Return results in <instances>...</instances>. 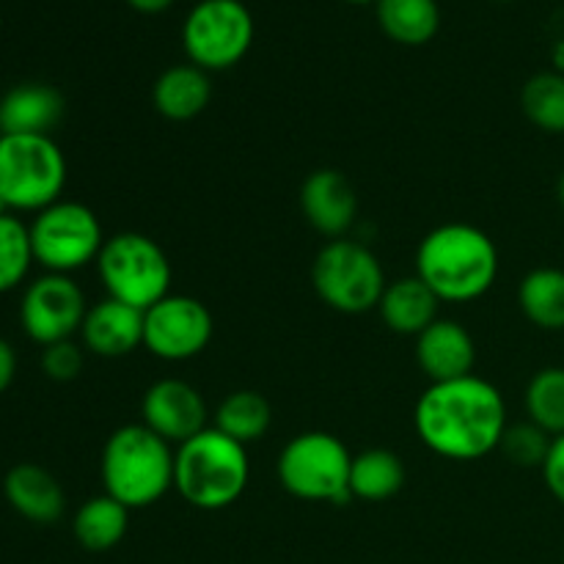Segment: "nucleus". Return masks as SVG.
<instances>
[{"label": "nucleus", "mask_w": 564, "mask_h": 564, "mask_svg": "<svg viewBox=\"0 0 564 564\" xmlns=\"http://www.w3.org/2000/svg\"><path fill=\"white\" fill-rule=\"evenodd\" d=\"M419 438L435 455L449 460H479L499 449L507 430V405L488 380L468 375L446 383H430L413 411Z\"/></svg>", "instance_id": "obj_1"}, {"label": "nucleus", "mask_w": 564, "mask_h": 564, "mask_svg": "<svg viewBox=\"0 0 564 564\" xmlns=\"http://www.w3.org/2000/svg\"><path fill=\"white\" fill-rule=\"evenodd\" d=\"M416 275L441 303L477 301L499 275V251L477 226L444 224L419 246Z\"/></svg>", "instance_id": "obj_2"}, {"label": "nucleus", "mask_w": 564, "mask_h": 564, "mask_svg": "<svg viewBox=\"0 0 564 564\" xmlns=\"http://www.w3.org/2000/svg\"><path fill=\"white\" fill-rule=\"evenodd\" d=\"M174 446L147 424H124L108 438L102 449L105 494L127 510L152 507L174 488Z\"/></svg>", "instance_id": "obj_3"}, {"label": "nucleus", "mask_w": 564, "mask_h": 564, "mask_svg": "<svg viewBox=\"0 0 564 564\" xmlns=\"http://www.w3.org/2000/svg\"><path fill=\"white\" fill-rule=\"evenodd\" d=\"M251 463L246 446L207 427L182 446L174 457V488L196 510H226L248 488Z\"/></svg>", "instance_id": "obj_4"}, {"label": "nucleus", "mask_w": 564, "mask_h": 564, "mask_svg": "<svg viewBox=\"0 0 564 564\" xmlns=\"http://www.w3.org/2000/svg\"><path fill=\"white\" fill-rule=\"evenodd\" d=\"M66 158L50 135H0V202L9 213H42L61 202Z\"/></svg>", "instance_id": "obj_5"}, {"label": "nucleus", "mask_w": 564, "mask_h": 564, "mask_svg": "<svg viewBox=\"0 0 564 564\" xmlns=\"http://www.w3.org/2000/svg\"><path fill=\"white\" fill-rule=\"evenodd\" d=\"M97 273L108 297L141 312L171 295V262L163 248L141 231H121L105 240Z\"/></svg>", "instance_id": "obj_6"}, {"label": "nucleus", "mask_w": 564, "mask_h": 564, "mask_svg": "<svg viewBox=\"0 0 564 564\" xmlns=\"http://www.w3.org/2000/svg\"><path fill=\"white\" fill-rule=\"evenodd\" d=\"M352 455L341 438L312 430L301 433L281 449L279 479L292 496L303 501H330L336 507L350 505Z\"/></svg>", "instance_id": "obj_7"}, {"label": "nucleus", "mask_w": 564, "mask_h": 564, "mask_svg": "<svg viewBox=\"0 0 564 564\" xmlns=\"http://www.w3.org/2000/svg\"><path fill=\"white\" fill-rule=\"evenodd\" d=\"M312 281L323 303L341 314H367L378 308L386 290L380 259L356 240H330L312 264Z\"/></svg>", "instance_id": "obj_8"}, {"label": "nucleus", "mask_w": 564, "mask_h": 564, "mask_svg": "<svg viewBox=\"0 0 564 564\" xmlns=\"http://www.w3.org/2000/svg\"><path fill=\"white\" fill-rule=\"evenodd\" d=\"M31 229L33 259L47 273L69 275L97 262L105 246L102 224L80 202H55L47 209L36 213Z\"/></svg>", "instance_id": "obj_9"}, {"label": "nucleus", "mask_w": 564, "mask_h": 564, "mask_svg": "<svg viewBox=\"0 0 564 564\" xmlns=\"http://www.w3.org/2000/svg\"><path fill=\"white\" fill-rule=\"evenodd\" d=\"M253 42V17L240 0H202L182 25V47L204 72L240 64Z\"/></svg>", "instance_id": "obj_10"}, {"label": "nucleus", "mask_w": 564, "mask_h": 564, "mask_svg": "<svg viewBox=\"0 0 564 564\" xmlns=\"http://www.w3.org/2000/svg\"><path fill=\"white\" fill-rule=\"evenodd\" d=\"M213 314L191 295H165L143 314V347L163 361H187L213 339Z\"/></svg>", "instance_id": "obj_11"}, {"label": "nucleus", "mask_w": 564, "mask_h": 564, "mask_svg": "<svg viewBox=\"0 0 564 564\" xmlns=\"http://www.w3.org/2000/svg\"><path fill=\"white\" fill-rule=\"evenodd\" d=\"M86 312L80 286L69 275L47 273L28 284L20 303V323L36 345L47 347L80 334Z\"/></svg>", "instance_id": "obj_12"}, {"label": "nucleus", "mask_w": 564, "mask_h": 564, "mask_svg": "<svg viewBox=\"0 0 564 564\" xmlns=\"http://www.w3.org/2000/svg\"><path fill=\"white\" fill-rule=\"evenodd\" d=\"M207 402L202 391L180 378H163L147 389L141 400V424L152 433L169 441L171 446H182L207 430Z\"/></svg>", "instance_id": "obj_13"}, {"label": "nucleus", "mask_w": 564, "mask_h": 564, "mask_svg": "<svg viewBox=\"0 0 564 564\" xmlns=\"http://www.w3.org/2000/svg\"><path fill=\"white\" fill-rule=\"evenodd\" d=\"M301 209L319 235L339 240L352 229L358 196L352 182L336 169H317L301 187Z\"/></svg>", "instance_id": "obj_14"}, {"label": "nucleus", "mask_w": 564, "mask_h": 564, "mask_svg": "<svg viewBox=\"0 0 564 564\" xmlns=\"http://www.w3.org/2000/svg\"><path fill=\"white\" fill-rule=\"evenodd\" d=\"M416 361L433 383L460 380L474 375L477 347L460 323L438 317L416 336Z\"/></svg>", "instance_id": "obj_15"}, {"label": "nucleus", "mask_w": 564, "mask_h": 564, "mask_svg": "<svg viewBox=\"0 0 564 564\" xmlns=\"http://www.w3.org/2000/svg\"><path fill=\"white\" fill-rule=\"evenodd\" d=\"M143 314L147 312L127 306L116 297L94 303L83 319V345L99 358L130 356L135 347L143 345Z\"/></svg>", "instance_id": "obj_16"}, {"label": "nucleus", "mask_w": 564, "mask_h": 564, "mask_svg": "<svg viewBox=\"0 0 564 564\" xmlns=\"http://www.w3.org/2000/svg\"><path fill=\"white\" fill-rule=\"evenodd\" d=\"M64 116V97L47 83H22L0 97V135H50Z\"/></svg>", "instance_id": "obj_17"}, {"label": "nucleus", "mask_w": 564, "mask_h": 564, "mask_svg": "<svg viewBox=\"0 0 564 564\" xmlns=\"http://www.w3.org/2000/svg\"><path fill=\"white\" fill-rule=\"evenodd\" d=\"M11 510L31 523H55L66 510V494L58 479L36 463H20L3 479Z\"/></svg>", "instance_id": "obj_18"}, {"label": "nucleus", "mask_w": 564, "mask_h": 564, "mask_svg": "<svg viewBox=\"0 0 564 564\" xmlns=\"http://www.w3.org/2000/svg\"><path fill=\"white\" fill-rule=\"evenodd\" d=\"M438 295L419 275H405L386 284L378 303L386 328L402 336H419L438 319Z\"/></svg>", "instance_id": "obj_19"}, {"label": "nucleus", "mask_w": 564, "mask_h": 564, "mask_svg": "<svg viewBox=\"0 0 564 564\" xmlns=\"http://www.w3.org/2000/svg\"><path fill=\"white\" fill-rule=\"evenodd\" d=\"M213 99L209 75L196 64L169 66L152 86V102L160 116L171 121H191Z\"/></svg>", "instance_id": "obj_20"}, {"label": "nucleus", "mask_w": 564, "mask_h": 564, "mask_svg": "<svg viewBox=\"0 0 564 564\" xmlns=\"http://www.w3.org/2000/svg\"><path fill=\"white\" fill-rule=\"evenodd\" d=\"M127 529H130V510L108 494L88 499L72 521L75 540L80 543V549L91 551V554H105V551L116 549L124 540Z\"/></svg>", "instance_id": "obj_21"}, {"label": "nucleus", "mask_w": 564, "mask_h": 564, "mask_svg": "<svg viewBox=\"0 0 564 564\" xmlns=\"http://www.w3.org/2000/svg\"><path fill=\"white\" fill-rule=\"evenodd\" d=\"M378 22L389 39L419 47L438 33V0H378Z\"/></svg>", "instance_id": "obj_22"}, {"label": "nucleus", "mask_w": 564, "mask_h": 564, "mask_svg": "<svg viewBox=\"0 0 564 564\" xmlns=\"http://www.w3.org/2000/svg\"><path fill=\"white\" fill-rule=\"evenodd\" d=\"M518 306L538 328L564 330V270L538 268L523 275Z\"/></svg>", "instance_id": "obj_23"}, {"label": "nucleus", "mask_w": 564, "mask_h": 564, "mask_svg": "<svg viewBox=\"0 0 564 564\" xmlns=\"http://www.w3.org/2000/svg\"><path fill=\"white\" fill-rule=\"evenodd\" d=\"M405 485V466L400 455L389 449H367L352 455L350 490L356 499L386 501L397 496Z\"/></svg>", "instance_id": "obj_24"}, {"label": "nucleus", "mask_w": 564, "mask_h": 564, "mask_svg": "<svg viewBox=\"0 0 564 564\" xmlns=\"http://www.w3.org/2000/svg\"><path fill=\"white\" fill-rule=\"evenodd\" d=\"M270 422H273L270 402L251 389L231 391L215 411V430H220L242 446L262 438L270 430Z\"/></svg>", "instance_id": "obj_25"}, {"label": "nucleus", "mask_w": 564, "mask_h": 564, "mask_svg": "<svg viewBox=\"0 0 564 564\" xmlns=\"http://www.w3.org/2000/svg\"><path fill=\"white\" fill-rule=\"evenodd\" d=\"M521 108L538 130L562 135L564 132V75L540 72L529 77L521 91Z\"/></svg>", "instance_id": "obj_26"}, {"label": "nucleus", "mask_w": 564, "mask_h": 564, "mask_svg": "<svg viewBox=\"0 0 564 564\" xmlns=\"http://www.w3.org/2000/svg\"><path fill=\"white\" fill-rule=\"evenodd\" d=\"M529 422L543 427L551 438L564 435V367H545L527 386Z\"/></svg>", "instance_id": "obj_27"}, {"label": "nucleus", "mask_w": 564, "mask_h": 564, "mask_svg": "<svg viewBox=\"0 0 564 564\" xmlns=\"http://www.w3.org/2000/svg\"><path fill=\"white\" fill-rule=\"evenodd\" d=\"M33 262L31 229L11 213L0 215V295L20 286Z\"/></svg>", "instance_id": "obj_28"}, {"label": "nucleus", "mask_w": 564, "mask_h": 564, "mask_svg": "<svg viewBox=\"0 0 564 564\" xmlns=\"http://www.w3.org/2000/svg\"><path fill=\"white\" fill-rule=\"evenodd\" d=\"M551 441L554 438L534 422H521L512 424V427L507 424L499 449L505 452V457L512 466L543 468L545 457H549L551 452Z\"/></svg>", "instance_id": "obj_29"}, {"label": "nucleus", "mask_w": 564, "mask_h": 564, "mask_svg": "<svg viewBox=\"0 0 564 564\" xmlns=\"http://www.w3.org/2000/svg\"><path fill=\"white\" fill-rule=\"evenodd\" d=\"M83 361H86L83 347L72 339L55 341V345H47L42 350V372L55 383L75 380L83 372Z\"/></svg>", "instance_id": "obj_30"}, {"label": "nucleus", "mask_w": 564, "mask_h": 564, "mask_svg": "<svg viewBox=\"0 0 564 564\" xmlns=\"http://www.w3.org/2000/svg\"><path fill=\"white\" fill-rule=\"evenodd\" d=\"M540 471H543L545 488H549L551 496L564 507V435H556V438L551 441V452Z\"/></svg>", "instance_id": "obj_31"}, {"label": "nucleus", "mask_w": 564, "mask_h": 564, "mask_svg": "<svg viewBox=\"0 0 564 564\" xmlns=\"http://www.w3.org/2000/svg\"><path fill=\"white\" fill-rule=\"evenodd\" d=\"M14 375H17L14 347H11L6 339H0V394L9 391V386L14 383Z\"/></svg>", "instance_id": "obj_32"}, {"label": "nucleus", "mask_w": 564, "mask_h": 564, "mask_svg": "<svg viewBox=\"0 0 564 564\" xmlns=\"http://www.w3.org/2000/svg\"><path fill=\"white\" fill-rule=\"evenodd\" d=\"M135 11H143V14H160V11L171 9L174 0H127Z\"/></svg>", "instance_id": "obj_33"}, {"label": "nucleus", "mask_w": 564, "mask_h": 564, "mask_svg": "<svg viewBox=\"0 0 564 564\" xmlns=\"http://www.w3.org/2000/svg\"><path fill=\"white\" fill-rule=\"evenodd\" d=\"M556 198H560V204H562V209H564V171H562L560 182H556Z\"/></svg>", "instance_id": "obj_34"}, {"label": "nucleus", "mask_w": 564, "mask_h": 564, "mask_svg": "<svg viewBox=\"0 0 564 564\" xmlns=\"http://www.w3.org/2000/svg\"><path fill=\"white\" fill-rule=\"evenodd\" d=\"M350 3H372V0H350ZM378 3V0H375Z\"/></svg>", "instance_id": "obj_35"}]
</instances>
